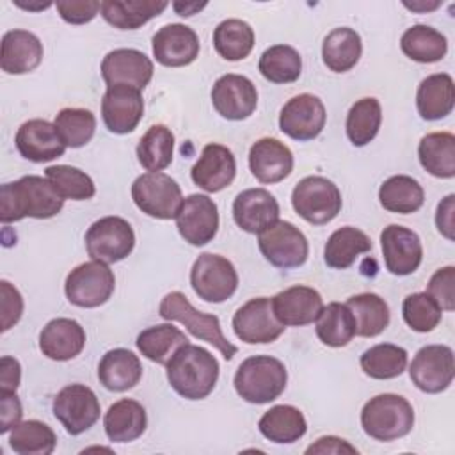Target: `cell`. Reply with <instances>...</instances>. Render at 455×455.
I'll return each mask as SVG.
<instances>
[{
  "mask_svg": "<svg viewBox=\"0 0 455 455\" xmlns=\"http://www.w3.org/2000/svg\"><path fill=\"white\" fill-rule=\"evenodd\" d=\"M249 169L259 183H279L293 171V153L274 137L258 139L249 149Z\"/></svg>",
  "mask_w": 455,
  "mask_h": 455,
  "instance_id": "d4e9b609",
  "label": "cell"
},
{
  "mask_svg": "<svg viewBox=\"0 0 455 455\" xmlns=\"http://www.w3.org/2000/svg\"><path fill=\"white\" fill-rule=\"evenodd\" d=\"M261 435L277 444H291L304 437L307 423L293 405H274L258 421Z\"/></svg>",
  "mask_w": 455,
  "mask_h": 455,
  "instance_id": "836d02e7",
  "label": "cell"
},
{
  "mask_svg": "<svg viewBox=\"0 0 455 455\" xmlns=\"http://www.w3.org/2000/svg\"><path fill=\"white\" fill-rule=\"evenodd\" d=\"M43 60V43L28 30L14 28L2 37L0 68L9 75H25L34 71Z\"/></svg>",
  "mask_w": 455,
  "mask_h": 455,
  "instance_id": "83f0119b",
  "label": "cell"
},
{
  "mask_svg": "<svg viewBox=\"0 0 455 455\" xmlns=\"http://www.w3.org/2000/svg\"><path fill=\"white\" fill-rule=\"evenodd\" d=\"M176 228L180 236L194 247L206 245L219 231V210L213 199L204 194H190L183 199Z\"/></svg>",
  "mask_w": 455,
  "mask_h": 455,
  "instance_id": "2e32d148",
  "label": "cell"
},
{
  "mask_svg": "<svg viewBox=\"0 0 455 455\" xmlns=\"http://www.w3.org/2000/svg\"><path fill=\"white\" fill-rule=\"evenodd\" d=\"M412 384L423 393H441L450 387L455 377V357L448 345L421 347L409 364Z\"/></svg>",
  "mask_w": 455,
  "mask_h": 455,
  "instance_id": "4fadbf2b",
  "label": "cell"
},
{
  "mask_svg": "<svg viewBox=\"0 0 455 455\" xmlns=\"http://www.w3.org/2000/svg\"><path fill=\"white\" fill-rule=\"evenodd\" d=\"M188 338L185 336L183 331L174 327L172 323H160L144 329L137 336V348L139 352L158 364H167L169 359L174 355V352L187 345Z\"/></svg>",
  "mask_w": 455,
  "mask_h": 455,
  "instance_id": "f35d334b",
  "label": "cell"
},
{
  "mask_svg": "<svg viewBox=\"0 0 455 455\" xmlns=\"http://www.w3.org/2000/svg\"><path fill=\"white\" fill-rule=\"evenodd\" d=\"M348 309L355 320V334L363 338H375L389 325L387 302L377 293H359L347 300Z\"/></svg>",
  "mask_w": 455,
  "mask_h": 455,
  "instance_id": "60d3db41",
  "label": "cell"
},
{
  "mask_svg": "<svg viewBox=\"0 0 455 455\" xmlns=\"http://www.w3.org/2000/svg\"><path fill=\"white\" fill-rule=\"evenodd\" d=\"M313 453H320V455H325V453H334V455H339V453H359L355 446H352L348 441L341 439V437H336V435H323L320 439H316L311 446L306 448V455H313Z\"/></svg>",
  "mask_w": 455,
  "mask_h": 455,
  "instance_id": "6f0895ef",
  "label": "cell"
},
{
  "mask_svg": "<svg viewBox=\"0 0 455 455\" xmlns=\"http://www.w3.org/2000/svg\"><path fill=\"white\" fill-rule=\"evenodd\" d=\"M402 316H403V322L412 331L430 332L439 325L443 318V309L427 291H418L403 299Z\"/></svg>",
  "mask_w": 455,
  "mask_h": 455,
  "instance_id": "f907efd6",
  "label": "cell"
},
{
  "mask_svg": "<svg viewBox=\"0 0 455 455\" xmlns=\"http://www.w3.org/2000/svg\"><path fill=\"white\" fill-rule=\"evenodd\" d=\"M421 167L435 178L455 176V135L450 132L427 133L418 146Z\"/></svg>",
  "mask_w": 455,
  "mask_h": 455,
  "instance_id": "d6a6232c",
  "label": "cell"
},
{
  "mask_svg": "<svg viewBox=\"0 0 455 455\" xmlns=\"http://www.w3.org/2000/svg\"><path fill=\"white\" fill-rule=\"evenodd\" d=\"M20 155L30 162H52L64 155L66 144L62 142L53 123L46 119L25 121L14 137Z\"/></svg>",
  "mask_w": 455,
  "mask_h": 455,
  "instance_id": "603a6c76",
  "label": "cell"
},
{
  "mask_svg": "<svg viewBox=\"0 0 455 455\" xmlns=\"http://www.w3.org/2000/svg\"><path fill=\"white\" fill-rule=\"evenodd\" d=\"M44 178L53 185L64 201H87L96 194L92 178L73 165H50L44 169Z\"/></svg>",
  "mask_w": 455,
  "mask_h": 455,
  "instance_id": "c3c4849f",
  "label": "cell"
},
{
  "mask_svg": "<svg viewBox=\"0 0 455 455\" xmlns=\"http://www.w3.org/2000/svg\"><path fill=\"white\" fill-rule=\"evenodd\" d=\"M171 387L187 400L206 398L219 380V361L210 350L187 343L165 364Z\"/></svg>",
  "mask_w": 455,
  "mask_h": 455,
  "instance_id": "7a4b0ae2",
  "label": "cell"
},
{
  "mask_svg": "<svg viewBox=\"0 0 455 455\" xmlns=\"http://www.w3.org/2000/svg\"><path fill=\"white\" fill-rule=\"evenodd\" d=\"M206 7V2H172V9L180 16H192Z\"/></svg>",
  "mask_w": 455,
  "mask_h": 455,
  "instance_id": "91938a15",
  "label": "cell"
},
{
  "mask_svg": "<svg viewBox=\"0 0 455 455\" xmlns=\"http://www.w3.org/2000/svg\"><path fill=\"white\" fill-rule=\"evenodd\" d=\"M368 251H371V240L368 235L354 226H343L327 238L323 259L327 267L343 270L352 267L354 261Z\"/></svg>",
  "mask_w": 455,
  "mask_h": 455,
  "instance_id": "d590c367",
  "label": "cell"
},
{
  "mask_svg": "<svg viewBox=\"0 0 455 455\" xmlns=\"http://www.w3.org/2000/svg\"><path fill=\"white\" fill-rule=\"evenodd\" d=\"M57 12L66 23L84 25L96 18L101 11V2L98 0H57Z\"/></svg>",
  "mask_w": 455,
  "mask_h": 455,
  "instance_id": "f5cc1de1",
  "label": "cell"
},
{
  "mask_svg": "<svg viewBox=\"0 0 455 455\" xmlns=\"http://www.w3.org/2000/svg\"><path fill=\"white\" fill-rule=\"evenodd\" d=\"M361 53V36L350 27H339L331 30L322 43L323 64L334 73L350 71L359 62Z\"/></svg>",
  "mask_w": 455,
  "mask_h": 455,
  "instance_id": "e575fe53",
  "label": "cell"
},
{
  "mask_svg": "<svg viewBox=\"0 0 455 455\" xmlns=\"http://www.w3.org/2000/svg\"><path fill=\"white\" fill-rule=\"evenodd\" d=\"M435 226L439 233L446 240L455 238V196L448 194L439 204L435 212Z\"/></svg>",
  "mask_w": 455,
  "mask_h": 455,
  "instance_id": "9f6ffc18",
  "label": "cell"
},
{
  "mask_svg": "<svg viewBox=\"0 0 455 455\" xmlns=\"http://www.w3.org/2000/svg\"><path fill=\"white\" fill-rule=\"evenodd\" d=\"M53 416L71 435L84 434L98 419L101 412L96 393L85 384H69L62 387L52 402Z\"/></svg>",
  "mask_w": 455,
  "mask_h": 455,
  "instance_id": "7c38bea8",
  "label": "cell"
},
{
  "mask_svg": "<svg viewBox=\"0 0 455 455\" xmlns=\"http://www.w3.org/2000/svg\"><path fill=\"white\" fill-rule=\"evenodd\" d=\"M151 59L135 48H116L101 60V76L107 87L128 85L142 91L153 78Z\"/></svg>",
  "mask_w": 455,
  "mask_h": 455,
  "instance_id": "d6986e66",
  "label": "cell"
},
{
  "mask_svg": "<svg viewBox=\"0 0 455 455\" xmlns=\"http://www.w3.org/2000/svg\"><path fill=\"white\" fill-rule=\"evenodd\" d=\"M85 247L91 259L117 263L128 258L135 247V233L128 220L107 215L92 222L85 233Z\"/></svg>",
  "mask_w": 455,
  "mask_h": 455,
  "instance_id": "30bf717a",
  "label": "cell"
},
{
  "mask_svg": "<svg viewBox=\"0 0 455 455\" xmlns=\"http://www.w3.org/2000/svg\"><path fill=\"white\" fill-rule=\"evenodd\" d=\"M144 114V100L139 89L128 85L107 87L101 98V117L108 132L124 135L137 128Z\"/></svg>",
  "mask_w": 455,
  "mask_h": 455,
  "instance_id": "ffe728a7",
  "label": "cell"
},
{
  "mask_svg": "<svg viewBox=\"0 0 455 455\" xmlns=\"http://www.w3.org/2000/svg\"><path fill=\"white\" fill-rule=\"evenodd\" d=\"M231 323L236 338L249 345L272 343L286 329L275 318L272 309V299L268 297H256L247 300L236 309Z\"/></svg>",
  "mask_w": 455,
  "mask_h": 455,
  "instance_id": "5bb4252c",
  "label": "cell"
},
{
  "mask_svg": "<svg viewBox=\"0 0 455 455\" xmlns=\"http://www.w3.org/2000/svg\"><path fill=\"white\" fill-rule=\"evenodd\" d=\"M103 427L108 441L130 443L139 439L148 427V416L142 403L132 398L114 402L103 418Z\"/></svg>",
  "mask_w": 455,
  "mask_h": 455,
  "instance_id": "4dcf8cb0",
  "label": "cell"
},
{
  "mask_svg": "<svg viewBox=\"0 0 455 455\" xmlns=\"http://www.w3.org/2000/svg\"><path fill=\"white\" fill-rule=\"evenodd\" d=\"M21 402L16 393H0V432L12 430L21 421Z\"/></svg>",
  "mask_w": 455,
  "mask_h": 455,
  "instance_id": "11a10c76",
  "label": "cell"
},
{
  "mask_svg": "<svg viewBox=\"0 0 455 455\" xmlns=\"http://www.w3.org/2000/svg\"><path fill=\"white\" fill-rule=\"evenodd\" d=\"M400 48L411 60L432 64L446 55L448 41L439 30L428 25H412L402 34Z\"/></svg>",
  "mask_w": 455,
  "mask_h": 455,
  "instance_id": "ab89813d",
  "label": "cell"
},
{
  "mask_svg": "<svg viewBox=\"0 0 455 455\" xmlns=\"http://www.w3.org/2000/svg\"><path fill=\"white\" fill-rule=\"evenodd\" d=\"M258 247L270 265L284 270L302 267L309 254L306 235L288 220H277L258 233Z\"/></svg>",
  "mask_w": 455,
  "mask_h": 455,
  "instance_id": "8fae6325",
  "label": "cell"
},
{
  "mask_svg": "<svg viewBox=\"0 0 455 455\" xmlns=\"http://www.w3.org/2000/svg\"><path fill=\"white\" fill-rule=\"evenodd\" d=\"M213 48L226 60H242L254 48V30L243 20H224L213 30Z\"/></svg>",
  "mask_w": 455,
  "mask_h": 455,
  "instance_id": "b9f144b4",
  "label": "cell"
},
{
  "mask_svg": "<svg viewBox=\"0 0 455 455\" xmlns=\"http://www.w3.org/2000/svg\"><path fill=\"white\" fill-rule=\"evenodd\" d=\"M165 0H103V20L119 30H135L167 9Z\"/></svg>",
  "mask_w": 455,
  "mask_h": 455,
  "instance_id": "1f68e13d",
  "label": "cell"
},
{
  "mask_svg": "<svg viewBox=\"0 0 455 455\" xmlns=\"http://www.w3.org/2000/svg\"><path fill=\"white\" fill-rule=\"evenodd\" d=\"M325 107L315 94H297L290 98L279 114V130L293 140L306 142L316 139L325 126Z\"/></svg>",
  "mask_w": 455,
  "mask_h": 455,
  "instance_id": "9a60e30c",
  "label": "cell"
},
{
  "mask_svg": "<svg viewBox=\"0 0 455 455\" xmlns=\"http://www.w3.org/2000/svg\"><path fill=\"white\" fill-rule=\"evenodd\" d=\"M322 307V295L315 288L304 284L290 286L272 297L274 315L284 327H302L313 323Z\"/></svg>",
  "mask_w": 455,
  "mask_h": 455,
  "instance_id": "cb8c5ba5",
  "label": "cell"
},
{
  "mask_svg": "<svg viewBox=\"0 0 455 455\" xmlns=\"http://www.w3.org/2000/svg\"><path fill=\"white\" fill-rule=\"evenodd\" d=\"M258 69L272 84H291L302 73V59L293 46L274 44L261 53Z\"/></svg>",
  "mask_w": 455,
  "mask_h": 455,
  "instance_id": "bcb514c9",
  "label": "cell"
},
{
  "mask_svg": "<svg viewBox=\"0 0 455 455\" xmlns=\"http://www.w3.org/2000/svg\"><path fill=\"white\" fill-rule=\"evenodd\" d=\"M57 444L55 432L43 421H20L9 435V446L20 455H50Z\"/></svg>",
  "mask_w": 455,
  "mask_h": 455,
  "instance_id": "7dc6e473",
  "label": "cell"
},
{
  "mask_svg": "<svg viewBox=\"0 0 455 455\" xmlns=\"http://www.w3.org/2000/svg\"><path fill=\"white\" fill-rule=\"evenodd\" d=\"M158 315L167 322L183 323L192 336L213 345L226 361H231L238 352L224 336L219 316L197 311L181 291L167 293L158 306Z\"/></svg>",
  "mask_w": 455,
  "mask_h": 455,
  "instance_id": "5b68a950",
  "label": "cell"
},
{
  "mask_svg": "<svg viewBox=\"0 0 455 455\" xmlns=\"http://www.w3.org/2000/svg\"><path fill=\"white\" fill-rule=\"evenodd\" d=\"M116 277L107 263L85 261L75 267L64 283L68 300L76 307H100L114 293Z\"/></svg>",
  "mask_w": 455,
  "mask_h": 455,
  "instance_id": "9c48e42d",
  "label": "cell"
},
{
  "mask_svg": "<svg viewBox=\"0 0 455 455\" xmlns=\"http://www.w3.org/2000/svg\"><path fill=\"white\" fill-rule=\"evenodd\" d=\"M455 107V85L448 73H434L421 80L416 92V108L421 119L439 121Z\"/></svg>",
  "mask_w": 455,
  "mask_h": 455,
  "instance_id": "f546056e",
  "label": "cell"
},
{
  "mask_svg": "<svg viewBox=\"0 0 455 455\" xmlns=\"http://www.w3.org/2000/svg\"><path fill=\"white\" fill-rule=\"evenodd\" d=\"M233 219L240 229L258 235L279 220V203L265 188L242 190L233 201Z\"/></svg>",
  "mask_w": 455,
  "mask_h": 455,
  "instance_id": "484cf974",
  "label": "cell"
},
{
  "mask_svg": "<svg viewBox=\"0 0 455 455\" xmlns=\"http://www.w3.org/2000/svg\"><path fill=\"white\" fill-rule=\"evenodd\" d=\"M132 199L142 213L160 220L176 219L183 203L180 185L165 172H144L137 176L132 183Z\"/></svg>",
  "mask_w": 455,
  "mask_h": 455,
  "instance_id": "52a82bcc",
  "label": "cell"
},
{
  "mask_svg": "<svg viewBox=\"0 0 455 455\" xmlns=\"http://www.w3.org/2000/svg\"><path fill=\"white\" fill-rule=\"evenodd\" d=\"M286 366L272 355H251L238 366L233 384L238 396L249 403L263 405L286 389Z\"/></svg>",
  "mask_w": 455,
  "mask_h": 455,
  "instance_id": "3957f363",
  "label": "cell"
},
{
  "mask_svg": "<svg viewBox=\"0 0 455 455\" xmlns=\"http://www.w3.org/2000/svg\"><path fill=\"white\" fill-rule=\"evenodd\" d=\"M98 379L100 384L108 391H128L142 379L140 359L128 348H112L100 359Z\"/></svg>",
  "mask_w": 455,
  "mask_h": 455,
  "instance_id": "f1b7e54d",
  "label": "cell"
},
{
  "mask_svg": "<svg viewBox=\"0 0 455 455\" xmlns=\"http://www.w3.org/2000/svg\"><path fill=\"white\" fill-rule=\"evenodd\" d=\"M316 322L318 339L332 348L345 347L355 336V320L347 304L329 302L322 307Z\"/></svg>",
  "mask_w": 455,
  "mask_h": 455,
  "instance_id": "74e56055",
  "label": "cell"
},
{
  "mask_svg": "<svg viewBox=\"0 0 455 455\" xmlns=\"http://www.w3.org/2000/svg\"><path fill=\"white\" fill-rule=\"evenodd\" d=\"M64 206V199L53 185L36 174L4 183L0 188V220L4 224L18 222L25 217L50 219Z\"/></svg>",
  "mask_w": 455,
  "mask_h": 455,
  "instance_id": "6da1fadb",
  "label": "cell"
},
{
  "mask_svg": "<svg viewBox=\"0 0 455 455\" xmlns=\"http://www.w3.org/2000/svg\"><path fill=\"white\" fill-rule=\"evenodd\" d=\"M66 148L85 146L96 132V117L87 108H62L53 121Z\"/></svg>",
  "mask_w": 455,
  "mask_h": 455,
  "instance_id": "681fc988",
  "label": "cell"
},
{
  "mask_svg": "<svg viewBox=\"0 0 455 455\" xmlns=\"http://www.w3.org/2000/svg\"><path fill=\"white\" fill-rule=\"evenodd\" d=\"M85 331L73 318H53L39 332V350L52 361H69L85 347Z\"/></svg>",
  "mask_w": 455,
  "mask_h": 455,
  "instance_id": "4316f807",
  "label": "cell"
},
{
  "mask_svg": "<svg viewBox=\"0 0 455 455\" xmlns=\"http://www.w3.org/2000/svg\"><path fill=\"white\" fill-rule=\"evenodd\" d=\"M14 4L25 11H44L52 5H55L53 2H43V0H34V2H21V0H14Z\"/></svg>",
  "mask_w": 455,
  "mask_h": 455,
  "instance_id": "6125c7cd",
  "label": "cell"
},
{
  "mask_svg": "<svg viewBox=\"0 0 455 455\" xmlns=\"http://www.w3.org/2000/svg\"><path fill=\"white\" fill-rule=\"evenodd\" d=\"M153 57L167 68L192 64L199 55V37L194 28L183 23H169L156 30L151 39Z\"/></svg>",
  "mask_w": 455,
  "mask_h": 455,
  "instance_id": "44dd1931",
  "label": "cell"
},
{
  "mask_svg": "<svg viewBox=\"0 0 455 455\" xmlns=\"http://www.w3.org/2000/svg\"><path fill=\"white\" fill-rule=\"evenodd\" d=\"M380 123H382V108L379 100L371 96L361 98L350 107L347 114V123H345L347 137L357 148L366 146L377 137Z\"/></svg>",
  "mask_w": 455,
  "mask_h": 455,
  "instance_id": "f6af8a7d",
  "label": "cell"
},
{
  "mask_svg": "<svg viewBox=\"0 0 455 455\" xmlns=\"http://www.w3.org/2000/svg\"><path fill=\"white\" fill-rule=\"evenodd\" d=\"M21 380V366L20 361L4 355L0 359V393H16Z\"/></svg>",
  "mask_w": 455,
  "mask_h": 455,
  "instance_id": "680465c9",
  "label": "cell"
},
{
  "mask_svg": "<svg viewBox=\"0 0 455 455\" xmlns=\"http://www.w3.org/2000/svg\"><path fill=\"white\" fill-rule=\"evenodd\" d=\"M361 370L377 380L400 377L407 368V350L393 343H379L363 352Z\"/></svg>",
  "mask_w": 455,
  "mask_h": 455,
  "instance_id": "ee69618b",
  "label": "cell"
},
{
  "mask_svg": "<svg viewBox=\"0 0 455 455\" xmlns=\"http://www.w3.org/2000/svg\"><path fill=\"white\" fill-rule=\"evenodd\" d=\"M339 188L323 176L302 178L291 192L293 210L309 224L322 226L331 222L341 212Z\"/></svg>",
  "mask_w": 455,
  "mask_h": 455,
  "instance_id": "8992f818",
  "label": "cell"
},
{
  "mask_svg": "<svg viewBox=\"0 0 455 455\" xmlns=\"http://www.w3.org/2000/svg\"><path fill=\"white\" fill-rule=\"evenodd\" d=\"M384 265L393 275H409L416 272L423 259V245L416 231L389 224L380 233Z\"/></svg>",
  "mask_w": 455,
  "mask_h": 455,
  "instance_id": "ac0fdd59",
  "label": "cell"
},
{
  "mask_svg": "<svg viewBox=\"0 0 455 455\" xmlns=\"http://www.w3.org/2000/svg\"><path fill=\"white\" fill-rule=\"evenodd\" d=\"M361 427L375 441H395L412 430L414 409L407 398L395 393H382L364 403Z\"/></svg>",
  "mask_w": 455,
  "mask_h": 455,
  "instance_id": "277c9868",
  "label": "cell"
},
{
  "mask_svg": "<svg viewBox=\"0 0 455 455\" xmlns=\"http://www.w3.org/2000/svg\"><path fill=\"white\" fill-rule=\"evenodd\" d=\"M441 5L439 0H414V2H403V7H407L412 12H430L435 11Z\"/></svg>",
  "mask_w": 455,
  "mask_h": 455,
  "instance_id": "94428289",
  "label": "cell"
},
{
  "mask_svg": "<svg viewBox=\"0 0 455 455\" xmlns=\"http://www.w3.org/2000/svg\"><path fill=\"white\" fill-rule=\"evenodd\" d=\"M379 201L384 210L393 213H414L425 203L423 187L407 174H396L387 178L379 188Z\"/></svg>",
  "mask_w": 455,
  "mask_h": 455,
  "instance_id": "8d00e7d4",
  "label": "cell"
},
{
  "mask_svg": "<svg viewBox=\"0 0 455 455\" xmlns=\"http://www.w3.org/2000/svg\"><path fill=\"white\" fill-rule=\"evenodd\" d=\"M190 286L199 299L212 304H220L233 297L238 288V274L235 265L212 252H203L196 258L190 270Z\"/></svg>",
  "mask_w": 455,
  "mask_h": 455,
  "instance_id": "ba28073f",
  "label": "cell"
},
{
  "mask_svg": "<svg viewBox=\"0 0 455 455\" xmlns=\"http://www.w3.org/2000/svg\"><path fill=\"white\" fill-rule=\"evenodd\" d=\"M427 293L441 306L443 311L455 309V267L448 265L434 272Z\"/></svg>",
  "mask_w": 455,
  "mask_h": 455,
  "instance_id": "816d5d0a",
  "label": "cell"
},
{
  "mask_svg": "<svg viewBox=\"0 0 455 455\" xmlns=\"http://www.w3.org/2000/svg\"><path fill=\"white\" fill-rule=\"evenodd\" d=\"M0 297H2V332H5L20 322L23 315V297L5 279L0 281Z\"/></svg>",
  "mask_w": 455,
  "mask_h": 455,
  "instance_id": "db71d44e",
  "label": "cell"
},
{
  "mask_svg": "<svg viewBox=\"0 0 455 455\" xmlns=\"http://www.w3.org/2000/svg\"><path fill=\"white\" fill-rule=\"evenodd\" d=\"M236 176V160L229 148L212 142L201 151V156L190 171L192 181L206 192H220L233 183Z\"/></svg>",
  "mask_w": 455,
  "mask_h": 455,
  "instance_id": "7402d4cb",
  "label": "cell"
},
{
  "mask_svg": "<svg viewBox=\"0 0 455 455\" xmlns=\"http://www.w3.org/2000/svg\"><path fill=\"white\" fill-rule=\"evenodd\" d=\"M174 135L165 124H153L137 144V160L149 172H160L172 162Z\"/></svg>",
  "mask_w": 455,
  "mask_h": 455,
  "instance_id": "7bdbcfd3",
  "label": "cell"
},
{
  "mask_svg": "<svg viewBox=\"0 0 455 455\" xmlns=\"http://www.w3.org/2000/svg\"><path fill=\"white\" fill-rule=\"evenodd\" d=\"M210 96L217 114L228 121H243L252 116L258 107L256 85L247 76L236 73L217 78Z\"/></svg>",
  "mask_w": 455,
  "mask_h": 455,
  "instance_id": "e0dca14e",
  "label": "cell"
}]
</instances>
